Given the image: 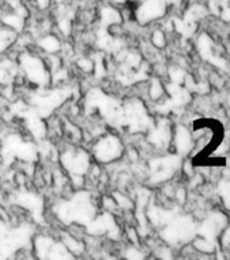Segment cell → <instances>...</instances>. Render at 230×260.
Returning a JSON list of instances; mask_svg holds the SVG:
<instances>
[{
    "label": "cell",
    "mask_w": 230,
    "mask_h": 260,
    "mask_svg": "<svg viewBox=\"0 0 230 260\" xmlns=\"http://www.w3.org/2000/svg\"><path fill=\"white\" fill-rule=\"evenodd\" d=\"M196 235V225L188 215H176L171 222L167 223V228L161 232L162 239L167 243L176 244L188 243Z\"/></svg>",
    "instance_id": "obj_1"
},
{
    "label": "cell",
    "mask_w": 230,
    "mask_h": 260,
    "mask_svg": "<svg viewBox=\"0 0 230 260\" xmlns=\"http://www.w3.org/2000/svg\"><path fill=\"white\" fill-rule=\"evenodd\" d=\"M92 154L97 162L110 164L123 156V144L117 134H103L93 142Z\"/></svg>",
    "instance_id": "obj_2"
},
{
    "label": "cell",
    "mask_w": 230,
    "mask_h": 260,
    "mask_svg": "<svg viewBox=\"0 0 230 260\" xmlns=\"http://www.w3.org/2000/svg\"><path fill=\"white\" fill-rule=\"evenodd\" d=\"M180 167H182V156L179 154H168L164 157L154 158L153 161L150 162V170H152L150 182H166L174 176L175 172Z\"/></svg>",
    "instance_id": "obj_3"
},
{
    "label": "cell",
    "mask_w": 230,
    "mask_h": 260,
    "mask_svg": "<svg viewBox=\"0 0 230 260\" xmlns=\"http://www.w3.org/2000/svg\"><path fill=\"white\" fill-rule=\"evenodd\" d=\"M167 3L164 0H141L134 10V18L140 24L160 19L166 15Z\"/></svg>",
    "instance_id": "obj_4"
},
{
    "label": "cell",
    "mask_w": 230,
    "mask_h": 260,
    "mask_svg": "<svg viewBox=\"0 0 230 260\" xmlns=\"http://www.w3.org/2000/svg\"><path fill=\"white\" fill-rule=\"evenodd\" d=\"M226 223V215L219 213V211H215V213H211L210 215H207L206 218L202 221V223L196 228V235H199L203 239L215 241L219 233L225 229Z\"/></svg>",
    "instance_id": "obj_5"
},
{
    "label": "cell",
    "mask_w": 230,
    "mask_h": 260,
    "mask_svg": "<svg viewBox=\"0 0 230 260\" xmlns=\"http://www.w3.org/2000/svg\"><path fill=\"white\" fill-rule=\"evenodd\" d=\"M213 46H214V42H213V40H211L207 34H202V36L199 37L198 50L203 60L207 61V62H210V64H213L214 67H218L219 69H223V71L229 72L227 62L223 60V58H221V57L215 56L214 53H213Z\"/></svg>",
    "instance_id": "obj_6"
},
{
    "label": "cell",
    "mask_w": 230,
    "mask_h": 260,
    "mask_svg": "<svg viewBox=\"0 0 230 260\" xmlns=\"http://www.w3.org/2000/svg\"><path fill=\"white\" fill-rule=\"evenodd\" d=\"M175 145H176L179 156H186L192 149V136L186 126H178L176 134H175Z\"/></svg>",
    "instance_id": "obj_7"
},
{
    "label": "cell",
    "mask_w": 230,
    "mask_h": 260,
    "mask_svg": "<svg viewBox=\"0 0 230 260\" xmlns=\"http://www.w3.org/2000/svg\"><path fill=\"white\" fill-rule=\"evenodd\" d=\"M149 140L156 146H166L171 140V127L168 122L164 119L158 123L149 136Z\"/></svg>",
    "instance_id": "obj_8"
},
{
    "label": "cell",
    "mask_w": 230,
    "mask_h": 260,
    "mask_svg": "<svg viewBox=\"0 0 230 260\" xmlns=\"http://www.w3.org/2000/svg\"><path fill=\"white\" fill-rule=\"evenodd\" d=\"M37 44L46 54H56V53L61 52V46H62L58 37L53 36L50 32H45L44 36L37 41Z\"/></svg>",
    "instance_id": "obj_9"
},
{
    "label": "cell",
    "mask_w": 230,
    "mask_h": 260,
    "mask_svg": "<svg viewBox=\"0 0 230 260\" xmlns=\"http://www.w3.org/2000/svg\"><path fill=\"white\" fill-rule=\"evenodd\" d=\"M206 15H207L206 8L203 7V6H201V4H194V6H192V7L186 12V15H184V19L183 20H186V22H188V23L196 24L198 20H201Z\"/></svg>",
    "instance_id": "obj_10"
},
{
    "label": "cell",
    "mask_w": 230,
    "mask_h": 260,
    "mask_svg": "<svg viewBox=\"0 0 230 260\" xmlns=\"http://www.w3.org/2000/svg\"><path fill=\"white\" fill-rule=\"evenodd\" d=\"M194 247L201 252H205V253H210V252H214L215 251V241H211V240H207V239H196L194 240Z\"/></svg>",
    "instance_id": "obj_11"
},
{
    "label": "cell",
    "mask_w": 230,
    "mask_h": 260,
    "mask_svg": "<svg viewBox=\"0 0 230 260\" xmlns=\"http://www.w3.org/2000/svg\"><path fill=\"white\" fill-rule=\"evenodd\" d=\"M148 92H149V96L152 98L153 101H158V99L162 96V92H164V88H162L161 81L154 77L153 80H152V83H150Z\"/></svg>",
    "instance_id": "obj_12"
},
{
    "label": "cell",
    "mask_w": 230,
    "mask_h": 260,
    "mask_svg": "<svg viewBox=\"0 0 230 260\" xmlns=\"http://www.w3.org/2000/svg\"><path fill=\"white\" fill-rule=\"evenodd\" d=\"M218 194L221 195L226 209L230 210V180H223L218 186Z\"/></svg>",
    "instance_id": "obj_13"
},
{
    "label": "cell",
    "mask_w": 230,
    "mask_h": 260,
    "mask_svg": "<svg viewBox=\"0 0 230 260\" xmlns=\"http://www.w3.org/2000/svg\"><path fill=\"white\" fill-rule=\"evenodd\" d=\"M170 76L172 83H175V84H182L184 79H186V72L180 67H172L170 69Z\"/></svg>",
    "instance_id": "obj_14"
},
{
    "label": "cell",
    "mask_w": 230,
    "mask_h": 260,
    "mask_svg": "<svg viewBox=\"0 0 230 260\" xmlns=\"http://www.w3.org/2000/svg\"><path fill=\"white\" fill-rule=\"evenodd\" d=\"M77 68L81 69L83 72L89 73L92 72L93 69H95V64L92 62V60H89V57H81L77 60Z\"/></svg>",
    "instance_id": "obj_15"
},
{
    "label": "cell",
    "mask_w": 230,
    "mask_h": 260,
    "mask_svg": "<svg viewBox=\"0 0 230 260\" xmlns=\"http://www.w3.org/2000/svg\"><path fill=\"white\" fill-rule=\"evenodd\" d=\"M152 42L156 48H164L166 46V36H164V32L161 30H156L152 34Z\"/></svg>",
    "instance_id": "obj_16"
},
{
    "label": "cell",
    "mask_w": 230,
    "mask_h": 260,
    "mask_svg": "<svg viewBox=\"0 0 230 260\" xmlns=\"http://www.w3.org/2000/svg\"><path fill=\"white\" fill-rule=\"evenodd\" d=\"M176 198H178L179 203H182V205L186 202V190L184 188H179L176 191Z\"/></svg>",
    "instance_id": "obj_17"
},
{
    "label": "cell",
    "mask_w": 230,
    "mask_h": 260,
    "mask_svg": "<svg viewBox=\"0 0 230 260\" xmlns=\"http://www.w3.org/2000/svg\"><path fill=\"white\" fill-rule=\"evenodd\" d=\"M222 244H223V247H230V229L225 231V233H223Z\"/></svg>",
    "instance_id": "obj_18"
},
{
    "label": "cell",
    "mask_w": 230,
    "mask_h": 260,
    "mask_svg": "<svg viewBox=\"0 0 230 260\" xmlns=\"http://www.w3.org/2000/svg\"><path fill=\"white\" fill-rule=\"evenodd\" d=\"M164 2L167 3V6H168V4H171V6H175V4L180 3L182 0H164Z\"/></svg>",
    "instance_id": "obj_19"
}]
</instances>
